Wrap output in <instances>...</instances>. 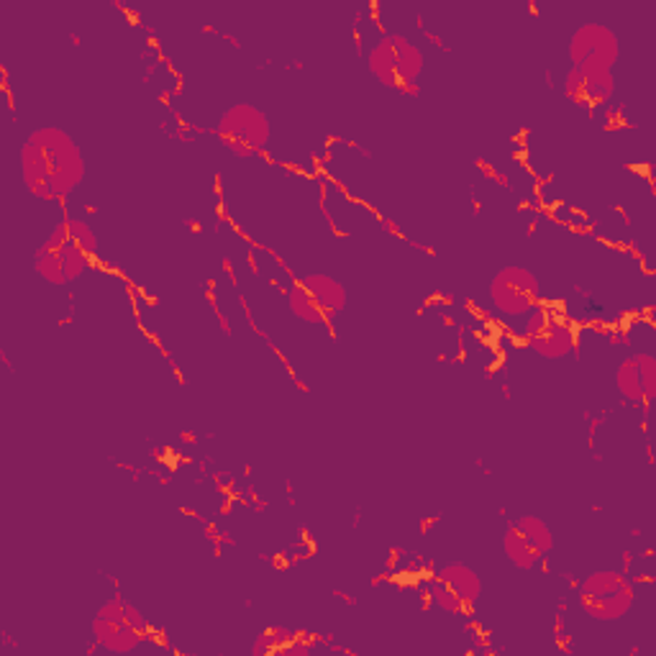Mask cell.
<instances>
[{
  "mask_svg": "<svg viewBox=\"0 0 656 656\" xmlns=\"http://www.w3.org/2000/svg\"><path fill=\"white\" fill-rule=\"evenodd\" d=\"M21 180L39 200H65L85 180V157L59 126H39L21 145Z\"/></svg>",
  "mask_w": 656,
  "mask_h": 656,
  "instance_id": "6da1fadb",
  "label": "cell"
},
{
  "mask_svg": "<svg viewBox=\"0 0 656 656\" xmlns=\"http://www.w3.org/2000/svg\"><path fill=\"white\" fill-rule=\"evenodd\" d=\"M369 74L384 88H411L426 70V57L408 36L384 34L367 55Z\"/></svg>",
  "mask_w": 656,
  "mask_h": 656,
  "instance_id": "7a4b0ae2",
  "label": "cell"
},
{
  "mask_svg": "<svg viewBox=\"0 0 656 656\" xmlns=\"http://www.w3.org/2000/svg\"><path fill=\"white\" fill-rule=\"evenodd\" d=\"M577 598L592 621L615 623L631 613L636 602V585L623 572L598 569L583 579Z\"/></svg>",
  "mask_w": 656,
  "mask_h": 656,
  "instance_id": "3957f363",
  "label": "cell"
},
{
  "mask_svg": "<svg viewBox=\"0 0 656 656\" xmlns=\"http://www.w3.org/2000/svg\"><path fill=\"white\" fill-rule=\"evenodd\" d=\"M93 638L105 652L131 654L145 644L147 621L137 606L124 598H111L93 618Z\"/></svg>",
  "mask_w": 656,
  "mask_h": 656,
  "instance_id": "277c9868",
  "label": "cell"
},
{
  "mask_svg": "<svg viewBox=\"0 0 656 656\" xmlns=\"http://www.w3.org/2000/svg\"><path fill=\"white\" fill-rule=\"evenodd\" d=\"M218 139L231 154L246 160V157L265 152L269 147L273 126H269L267 113L256 108V105L233 103L218 118Z\"/></svg>",
  "mask_w": 656,
  "mask_h": 656,
  "instance_id": "5b68a950",
  "label": "cell"
},
{
  "mask_svg": "<svg viewBox=\"0 0 656 656\" xmlns=\"http://www.w3.org/2000/svg\"><path fill=\"white\" fill-rule=\"evenodd\" d=\"M487 296L497 313L508 315V319H520V315H529L539 306L541 283L531 269L510 265L497 269L493 275Z\"/></svg>",
  "mask_w": 656,
  "mask_h": 656,
  "instance_id": "8992f818",
  "label": "cell"
},
{
  "mask_svg": "<svg viewBox=\"0 0 656 656\" xmlns=\"http://www.w3.org/2000/svg\"><path fill=\"white\" fill-rule=\"evenodd\" d=\"M523 336L529 349L544 359H564L575 349V329L562 313L546 306H537L526 315Z\"/></svg>",
  "mask_w": 656,
  "mask_h": 656,
  "instance_id": "52a82bcc",
  "label": "cell"
},
{
  "mask_svg": "<svg viewBox=\"0 0 656 656\" xmlns=\"http://www.w3.org/2000/svg\"><path fill=\"white\" fill-rule=\"evenodd\" d=\"M618 57H621V42H618V34L610 26L598 24V21H587V24L577 26L575 34H572V67L613 72Z\"/></svg>",
  "mask_w": 656,
  "mask_h": 656,
  "instance_id": "ba28073f",
  "label": "cell"
},
{
  "mask_svg": "<svg viewBox=\"0 0 656 656\" xmlns=\"http://www.w3.org/2000/svg\"><path fill=\"white\" fill-rule=\"evenodd\" d=\"M615 388L623 401L652 403L656 398V357L638 352L625 357L615 369Z\"/></svg>",
  "mask_w": 656,
  "mask_h": 656,
  "instance_id": "9c48e42d",
  "label": "cell"
},
{
  "mask_svg": "<svg viewBox=\"0 0 656 656\" xmlns=\"http://www.w3.org/2000/svg\"><path fill=\"white\" fill-rule=\"evenodd\" d=\"M564 93L579 105H602L615 93V78L613 72L569 67L564 74Z\"/></svg>",
  "mask_w": 656,
  "mask_h": 656,
  "instance_id": "30bf717a",
  "label": "cell"
},
{
  "mask_svg": "<svg viewBox=\"0 0 656 656\" xmlns=\"http://www.w3.org/2000/svg\"><path fill=\"white\" fill-rule=\"evenodd\" d=\"M308 652H311V644L296 629H288V625H273V629L262 631L252 644L254 656H303Z\"/></svg>",
  "mask_w": 656,
  "mask_h": 656,
  "instance_id": "8fae6325",
  "label": "cell"
},
{
  "mask_svg": "<svg viewBox=\"0 0 656 656\" xmlns=\"http://www.w3.org/2000/svg\"><path fill=\"white\" fill-rule=\"evenodd\" d=\"M44 244L51 246V249H57L59 262H62V269H65L67 283L80 280V277L85 275L88 269H90V260H93V256H90V254L85 252V249H80L78 244H72L70 237H67L65 221H62V223H57L55 229L49 231V237L44 239Z\"/></svg>",
  "mask_w": 656,
  "mask_h": 656,
  "instance_id": "7c38bea8",
  "label": "cell"
},
{
  "mask_svg": "<svg viewBox=\"0 0 656 656\" xmlns=\"http://www.w3.org/2000/svg\"><path fill=\"white\" fill-rule=\"evenodd\" d=\"M434 577L441 579V583L447 585V587H451V590H454L459 595V598L464 600L467 608H472L474 602L480 600V595H482V579H480L477 572H474L470 567V564H464V562H447V564H441L439 569H436Z\"/></svg>",
  "mask_w": 656,
  "mask_h": 656,
  "instance_id": "4fadbf2b",
  "label": "cell"
},
{
  "mask_svg": "<svg viewBox=\"0 0 656 656\" xmlns=\"http://www.w3.org/2000/svg\"><path fill=\"white\" fill-rule=\"evenodd\" d=\"M300 285H303V288L311 292V298L315 300V303H319V308L326 315L342 313L346 308V300H349L344 285L331 275H321V273L306 275L303 280H300Z\"/></svg>",
  "mask_w": 656,
  "mask_h": 656,
  "instance_id": "5bb4252c",
  "label": "cell"
},
{
  "mask_svg": "<svg viewBox=\"0 0 656 656\" xmlns=\"http://www.w3.org/2000/svg\"><path fill=\"white\" fill-rule=\"evenodd\" d=\"M513 529H516L520 537H523V541L533 549V552H537L539 560H544V556L552 552L554 533H552V529H549V523L544 518L520 516L516 523H513Z\"/></svg>",
  "mask_w": 656,
  "mask_h": 656,
  "instance_id": "9a60e30c",
  "label": "cell"
},
{
  "mask_svg": "<svg viewBox=\"0 0 656 656\" xmlns=\"http://www.w3.org/2000/svg\"><path fill=\"white\" fill-rule=\"evenodd\" d=\"M503 552H505V556H508V562L513 564V567L523 569V572L533 569L541 562L537 556V552H533V549L526 544L523 537H520V533L513 529V523L503 533Z\"/></svg>",
  "mask_w": 656,
  "mask_h": 656,
  "instance_id": "2e32d148",
  "label": "cell"
},
{
  "mask_svg": "<svg viewBox=\"0 0 656 656\" xmlns=\"http://www.w3.org/2000/svg\"><path fill=\"white\" fill-rule=\"evenodd\" d=\"M288 308L298 321L311 323V326H319V323L329 319V315L319 308V303L311 298V292H308L300 283L292 285V288L288 290Z\"/></svg>",
  "mask_w": 656,
  "mask_h": 656,
  "instance_id": "e0dca14e",
  "label": "cell"
},
{
  "mask_svg": "<svg viewBox=\"0 0 656 656\" xmlns=\"http://www.w3.org/2000/svg\"><path fill=\"white\" fill-rule=\"evenodd\" d=\"M34 273L39 275L44 283H49V285H67V277H65L62 262H59L57 249H51L47 244H42L39 249H36V254H34Z\"/></svg>",
  "mask_w": 656,
  "mask_h": 656,
  "instance_id": "ac0fdd59",
  "label": "cell"
},
{
  "mask_svg": "<svg viewBox=\"0 0 656 656\" xmlns=\"http://www.w3.org/2000/svg\"><path fill=\"white\" fill-rule=\"evenodd\" d=\"M428 592H431L434 606L439 608V610H444V613H449V615H462L464 610H467L464 600L459 598V595H457L454 590H451V587L444 585L441 579H436V577H434V583L428 585Z\"/></svg>",
  "mask_w": 656,
  "mask_h": 656,
  "instance_id": "d6986e66",
  "label": "cell"
},
{
  "mask_svg": "<svg viewBox=\"0 0 656 656\" xmlns=\"http://www.w3.org/2000/svg\"><path fill=\"white\" fill-rule=\"evenodd\" d=\"M65 229H67V237H70L72 244L85 249L90 256L97 252V237H95V231L90 229L88 221H82V218H65Z\"/></svg>",
  "mask_w": 656,
  "mask_h": 656,
  "instance_id": "ffe728a7",
  "label": "cell"
}]
</instances>
